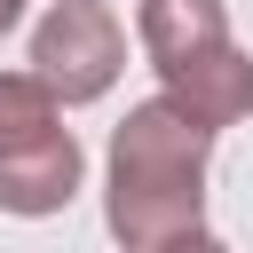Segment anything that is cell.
Returning <instances> with one entry per match:
<instances>
[{"mask_svg": "<svg viewBox=\"0 0 253 253\" xmlns=\"http://www.w3.org/2000/svg\"><path fill=\"white\" fill-rule=\"evenodd\" d=\"M206 158H213V126L198 111H182L166 87L126 103V119L111 126V174H103V221L119 245L134 253H174V245H206Z\"/></svg>", "mask_w": 253, "mask_h": 253, "instance_id": "obj_1", "label": "cell"}, {"mask_svg": "<svg viewBox=\"0 0 253 253\" xmlns=\"http://www.w3.org/2000/svg\"><path fill=\"white\" fill-rule=\"evenodd\" d=\"M32 71L63 103H103L126 71V32L111 24L103 0H55L32 24Z\"/></svg>", "mask_w": 253, "mask_h": 253, "instance_id": "obj_2", "label": "cell"}, {"mask_svg": "<svg viewBox=\"0 0 253 253\" xmlns=\"http://www.w3.org/2000/svg\"><path fill=\"white\" fill-rule=\"evenodd\" d=\"M79 174H87V158H79V134L63 126V111L40 119V126L0 134V213H24V221L63 213Z\"/></svg>", "mask_w": 253, "mask_h": 253, "instance_id": "obj_3", "label": "cell"}, {"mask_svg": "<svg viewBox=\"0 0 253 253\" xmlns=\"http://www.w3.org/2000/svg\"><path fill=\"white\" fill-rule=\"evenodd\" d=\"M158 87L221 134V126H237V119L253 111V55H245L237 40H221V47L190 55V63H174V71H158Z\"/></svg>", "mask_w": 253, "mask_h": 253, "instance_id": "obj_4", "label": "cell"}, {"mask_svg": "<svg viewBox=\"0 0 253 253\" xmlns=\"http://www.w3.org/2000/svg\"><path fill=\"white\" fill-rule=\"evenodd\" d=\"M134 40H142L150 71H174V63H190V55L229 40V8L221 0H142L134 8Z\"/></svg>", "mask_w": 253, "mask_h": 253, "instance_id": "obj_5", "label": "cell"}, {"mask_svg": "<svg viewBox=\"0 0 253 253\" xmlns=\"http://www.w3.org/2000/svg\"><path fill=\"white\" fill-rule=\"evenodd\" d=\"M16 24H24V0H0V40H8Z\"/></svg>", "mask_w": 253, "mask_h": 253, "instance_id": "obj_6", "label": "cell"}]
</instances>
